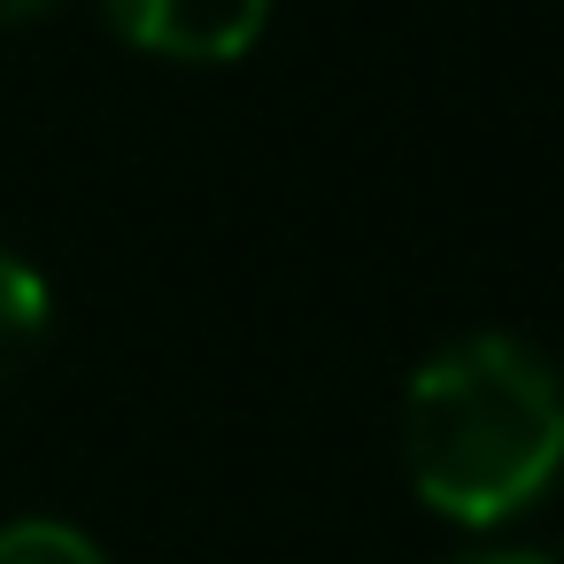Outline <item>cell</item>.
<instances>
[{"mask_svg":"<svg viewBox=\"0 0 564 564\" xmlns=\"http://www.w3.org/2000/svg\"><path fill=\"white\" fill-rule=\"evenodd\" d=\"M402 464L425 510L502 525L564 471V379L518 333H464L402 394Z\"/></svg>","mask_w":564,"mask_h":564,"instance_id":"1","label":"cell"},{"mask_svg":"<svg viewBox=\"0 0 564 564\" xmlns=\"http://www.w3.org/2000/svg\"><path fill=\"white\" fill-rule=\"evenodd\" d=\"M124 47L163 55V63H240L263 24L271 0H101Z\"/></svg>","mask_w":564,"mask_h":564,"instance_id":"2","label":"cell"},{"mask_svg":"<svg viewBox=\"0 0 564 564\" xmlns=\"http://www.w3.org/2000/svg\"><path fill=\"white\" fill-rule=\"evenodd\" d=\"M47 325H55L47 279H40L24 256H9V248H0V387H9V379H17V371L40 356Z\"/></svg>","mask_w":564,"mask_h":564,"instance_id":"3","label":"cell"},{"mask_svg":"<svg viewBox=\"0 0 564 564\" xmlns=\"http://www.w3.org/2000/svg\"><path fill=\"white\" fill-rule=\"evenodd\" d=\"M0 564H109L94 533L63 518H9L0 525Z\"/></svg>","mask_w":564,"mask_h":564,"instance_id":"4","label":"cell"},{"mask_svg":"<svg viewBox=\"0 0 564 564\" xmlns=\"http://www.w3.org/2000/svg\"><path fill=\"white\" fill-rule=\"evenodd\" d=\"M464 564H556V556H541V549H487V556H464Z\"/></svg>","mask_w":564,"mask_h":564,"instance_id":"5","label":"cell"},{"mask_svg":"<svg viewBox=\"0 0 564 564\" xmlns=\"http://www.w3.org/2000/svg\"><path fill=\"white\" fill-rule=\"evenodd\" d=\"M40 9H55V0H0V32H9V24H32Z\"/></svg>","mask_w":564,"mask_h":564,"instance_id":"6","label":"cell"}]
</instances>
